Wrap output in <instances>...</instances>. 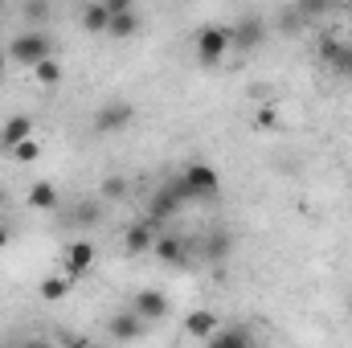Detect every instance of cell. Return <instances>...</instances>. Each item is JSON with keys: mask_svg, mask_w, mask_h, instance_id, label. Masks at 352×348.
Segmentation results:
<instances>
[{"mask_svg": "<svg viewBox=\"0 0 352 348\" xmlns=\"http://www.w3.org/2000/svg\"><path fill=\"white\" fill-rule=\"evenodd\" d=\"M90 266H94V242H87V238L66 242V250H62V270L74 274V279H82V274H90Z\"/></svg>", "mask_w": 352, "mask_h": 348, "instance_id": "5b68a950", "label": "cell"}, {"mask_svg": "<svg viewBox=\"0 0 352 348\" xmlns=\"http://www.w3.org/2000/svg\"><path fill=\"white\" fill-rule=\"evenodd\" d=\"M8 242H12V230H8V226H0V250H4Z\"/></svg>", "mask_w": 352, "mask_h": 348, "instance_id": "f1b7e54d", "label": "cell"}, {"mask_svg": "<svg viewBox=\"0 0 352 348\" xmlns=\"http://www.w3.org/2000/svg\"><path fill=\"white\" fill-rule=\"evenodd\" d=\"M144 324L148 320L140 312H123V316H111V328L107 332H111V340H140L144 336Z\"/></svg>", "mask_w": 352, "mask_h": 348, "instance_id": "8fae6325", "label": "cell"}, {"mask_svg": "<svg viewBox=\"0 0 352 348\" xmlns=\"http://www.w3.org/2000/svg\"><path fill=\"white\" fill-rule=\"evenodd\" d=\"M25 201H29V209H37V213H54V209H58V184L37 180V184H29Z\"/></svg>", "mask_w": 352, "mask_h": 348, "instance_id": "4fadbf2b", "label": "cell"}, {"mask_svg": "<svg viewBox=\"0 0 352 348\" xmlns=\"http://www.w3.org/2000/svg\"><path fill=\"white\" fill-rule=\"evenodd\" d=\"M131 4H135V0H102V8H107L111 17H115V12H127Z\"/></svg>", "mask_w": 352, "mask_h": 348, "instance_id": "83f0119b", "label": "cell"}, {"mask_svg": "<svg viewBox=\"0 0 352 348\" xmlns=\"http://www.w3.org/2000/svg\"><path fill=\"white\" fill-rule=\"evenodd\" d=\"M123 193H127V180H123V176H107V180H102V188H98V197H102V201H119Z\"/></svg>", "mask_w": 352, "mask_h": 348, "instance_id": "cb8c5ba5", "label": "cell"}, {"mask_svg": "<svg viewBox=\"0 0 352 348\" xmlns=\"http://www.w3.org/2000/svg\"><path fill=\"white\" fill-rule=\"evenodd\" d=\"M74 283H78L74 274H66V270H58V274H45L37 291H41V299H45V303H62V299H66V295L74 291Z\"/></svg>", "mask_w": 352, "mask_h": 348, "instance_id": "7c38bea8", "label": "cell"}, {"mask_svg": "<svg viewBox=\"0 0 352 348\" xmlns=\"http://www.w3.org/2000/svg\"><path fill=\"white\" fill-rule=\"evenodd\" d=\"M4 70H8V54L0 50V78H4Z\"/></svg>", "mask_w": 352, "mask_h": 348, "instance_id": "f546056e", "label": "cell"}, {"mask_svg": "<svg viewBox=\"0 0 352 348\" xmlns=\"http://www.w3.org/2000/svg\"><path fill=\"white\" fill-rule=\"evenodd\" d=\"M176 184H180L184 201H209V197L221 193V173H217L213 164H205V160H192V164L180 168Z\"/></svg>", "mask_w": 352, "mask_h": 348, "instance_id": "6da1fadb", "label": "cell"}, {"mask_svg": "<svg viewBox=\"0 0 352 348\" xmlns=\"http://www.w3.org/2000/svg\"><path fill=\"white\" fill-rule=\"evenodd\" d=\"M135 29H140V17L127 8V12H115L111 21H107V33L115 37V41H127V37H135Z\"/></svg>", "mask_w": 352, "mask_h": 348, "instance_id": "e0dca14e", "label": "cell"}, {"mask_svg": "<svg viewBox=\"0 0 352 348\" xmlns=\"http://www.w3.org/2000/svg\"><path fill=\"white\" fill-rule=\"evenodd\" d=\"M0 209H4V188H0Z\"/></svg>", "mask_w": 352, "mask_h": 348, "instance_id": "4dcf8cb0", "label": "cell"}, {"mask_svg": "<svg viewBox=\"0 0 352 348\" xmlns=\"http://www.w3.org/2000/svg\"><path fill=\"white\" fill-rule=\"evenodd\" d=\"M340 4H344V8H352V0H340Z\"/></svg>", "mask_w": 352, "mask_h": 348, "instance_id": "1f68e13d", "label": "cell"}, {"mask_svg": "<svg viewBox=\"0 0 352 348\" xmlns=\"http://www.w3.org/2000/svg\"><path fill=\"white\" fill-rule=\"evenodd\" d=\"M156 221H131L127 230H123V254H131V259H140V254H152V246H156V230H152Z\"/></svg>", "mask_w": 352, "mask_h": 348, "instance_id": "8992f818", "label": "cell"}, {"mask_svg": "<svg viewBox=\"0 0 352 348\" xmlns=\"http://www.w3.org/2000/svg\"><path fill=\"white\" fill-rule=\"evenodd\" d=\"M230 33H234V45H238L242 54H250V50H258V45H263L266 25L258 21V17H246V21H238V25H234Z\"/></svg>", "mask_w": 352, "mask_h": 348, "instance_id": "30bf717a", "label": "cell"}, {"mask_svg": "<svg viewBox=\"0 0 352 348\" xmlns=\"http://www.w3.org/2000/svg\"><path fill=\"white\" fill-rule=\"evenodd\" d=\"M131 312H140L148 324H156V320H164V316H168V295H164V291H156V287H148V291H140V295H135Z\"/></svg>", "mask_w": 352, "mask_h": 348, "instance_id": "9c48e42d", "label": "cell"}, {"mask_svg": "<svg viewBox=\"0 0 352 348\" xmlns=\"http://www.w3.org/2000/svg\"><path fill=\"white\" fill-rule=\"evenodd\" d=\"M25 135H33V119H29V115H12V119H4V127H0V144H4V148L21 144Z\"/></svg>", "mask_w": 352, "mask_h": 348, "instance_id": "9a60e30c", "label": "cell"}, {"mask_svg": "<svg viewBox=\"0 0 352 348\" xmlns=\"http://www.w3.org/2000/svg\"><path fill=\"white\" fill-rule=\"evenodd\" d=\"M152 254H156L160 262H168V266H176V262H184V242L173 238V234H164V238H156Z\"/></svg>", "mask_w": 352, "mask_h": 348, "instance_id": "d6986e66", "label": "cell"}, {"mask_svg": "<svg viewBox=\"0 0 352 348\" xmlns=\"http://www.w3.org/2000/svg\"><path fill=\"white\" fill-rule=\"evenodd\" d=\"M29 70H33V83L45 87V90H54L58 83H62V66H58V58H41V62L29 66Z\"/></svg>", "mask_w": 352, "mask_h": 348, "instance_id": "ac0fdd59", "label": "cell"}, {"mask_svg": "<svg viewBox=\"0 0 352 348\" xmlns=\"http://www.w3.org/2000/svg\"><path fill=\"white\" fill-rule=\"evenodd\" d=\"M0 12H4V0H0Z\"/></svg>", "mask_w": 352, "mask_h": 348, "instance_id": "d6a6232c", "label": "cell"}, {"mask_svg": "<svg viewBox=\"0 0 352 348\" xmlns=\"http://www.w3.org/2000/svg\"><path fill=\"white\" fill-rule=\"evenodd\" d=\"M234 345H254V336L246 332V328H230V332H213L209 336V348H234Z\"/></svg>", "mask_w": 352, "mask_h": 348, "instance_id": "7402d4cb", "label": "cell"}, {"mask_svg": "<svg viewBox=\"0 0 352 348\" xmlns=\"http://www.w3.org/2000/svg\"><path fill=\"white\" fill-rule=\"evenodd\" d=\"M205 254L209 259H226L230 254V234H217L213 242H205Z\"/></svg>", "mask_w": 352, "mask_h": 348, "instance_id": "484cf974", "label": "cell"}, {"mask_svg": "<svg viewBox=\"0 0 352 348\" xmlns=\"http://www.w3.org/2000/svg\"><path fill=\"white\" fill-rule=\"evenodd\" d=\"M184 205V193H180V184H164L156 197H152V205H148V221H164V217H173L176 209Z\"/></svg>", "mask_w": 352, "mask_h": 348, "instance_id": "ba28073f", "label": "cell"}, {"mask_svg": "<svg viewBox=\"0 0 352 348\" xmlns=\"http://www.w3.org/2000/svg\"><path fill=\"white\" fill-rule=\"evenodd\" d=\"M320 58H324L328 66L349 70V74H352V50L340 41V37H324V41H320Z\"/></svg>", "mask_w": 352, "mask_h": 348, "instance_id": "5bb4252c", "label": "cell"}, {"mask_svg": "<svg viewBox=\"0 0 352 348\" xmlns=\"http://www.w3.org/2000/svg\"><path fill=\"white\" fill-rule=\"evenodd\" d=\"M25 21H50V0H25Z\"/></svg>", "mask_w": 352, "mask_h": 348, "instance_id": "d4e9b609", "label": "cell"}, {"mask_svg": "<svg viewBox=\"0 0 352 348\" xmlns=\"http://www.w3.org/2000/svg\"><path fill=\"white\" fill-rule=\"evenodd\" d=\"M107 21H111V12L102 8V0H90L87 8L78 12V25H82L87 33H107Z\"/></svg>", "mask_w": 352, "mask_h": 348, "instance_id": "2e32d148", "label": "cell"}, {"mask_svg": "<svg viewBox=\"0 0 352 348\" xmlns=\"http://www.w3.org/2000/svg\"><path fill=\"white\" fill-rule=\"evenodd\" d=\"M135 119V107L131 102H123V98H115V102H107V107H98L94 111V131H123L127 123Z\"/></svg>", "mask_w": 352, "mask_h": 348, "instance_id": "277c9868", "label": "cell"}, {"mask_svg": "<svg viewBox=\"0 0 352 348\" xmlns=\"http://www.w3.org/2000/svg\"><path fill=\"white\" fill-rule=\"evenodd\" d=\"M98 213H102L98 201H82V205H74V217H70V221H74V226H94Z\"/></svg>", "mask_w": 352, "mask_h": 348, "instance_id": "603a6c76", "label": "cell"}, {"mask_svg": "<svg viewBox=\"0 0 352 348\" xmlns=\"http://www.w3.org/2000/svg\"><path fill=\"white\" fill-rule=\"evenodd\" d=\"M254 127H258V131H278V127H283V107H278V102H263V107L254 111Z\"/></svg>", "mask_w": 352, "mask_h": 348, "instance_id": "44dd1931", "label": "cell"}, {"mask_svg": "<svg viewBox=\"0 0 352 348\" xmlns=\"http://www.w3.org/2000/svg\"><path fill=\"white\" fill-rule=\"evenodd\" d=\"M4 152H8L16 164H37V160H41V144H37L33 135H25L21 144H12V148H4Z\"/></svg>", "mask_w": 352, "mask_h": 348, "instance_id": "ffe728a7", "label": "cell"}, {"mask_svg": "<svg viewBox=\"0 0 352 348\" xmlns=\"http://www.w3.org/2000/svg\"><path fill=\"white\" fill-rule=\"evenodd\" d=\"M328 4L332 0H299V12L303 17H320V12H328Z\"/></svg>", "mask_w": 352, "mask_h": 348, "instance_id": "4316f807", "label": "cell"}, {"mask_svg": "<svg viewBox=\"0 0 352 348\" xmlns=\"http://www.w3.org/2000/svg\"><path fill=\"white\" fill-rule=\"evenodd\" d=\"M221 328V316L217 312H209V307H197V312H188L184 316V336L188 340H201V345H209V336Z\"/></svg>", "mask_w": 352, "mask_h": 348, "instance_id": "52a82bcc", "label": "cell"}, {"mask_svg": "<svg viewBox=\"0 0 352 348\" xmlns=\"http://www.w3.org/2000/svg\"><path fill=\"white\" fill-rule=\"evenodd\" d=\"M8 62H16V66H37L41 58H54V41H50V33H41V29H25V33H16L12 41H8Z\"/></svg>", "mask_w": 352, "mask_h": 348, "instance_id": "7a4b0ae2", "label": "cell"}, {"mask_svg": "<svg viewBox=\"0 0 352 348\" xmlns=\"http://www.w3.org/2000/svg\"><path fill=\"white\" fill-rule=\"evenodd\" d=\"M192 50H197V62H201V66H221V62L230 58V50H234V33L221 29V25H205V29L197 33Z\"/></svg>", "mask_w": 352, "mask_h": 348, "instance_id": "3957f363", "label": "cell"}]
</instances>
